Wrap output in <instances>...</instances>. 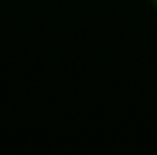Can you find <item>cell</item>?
<instances>
[{"label":"cell","instance_id":"cell-1","mask_svg":"<svg viewBox=\"0 0 157 155\" xmlns=\"http://www.w3.org/2000/svg\"><path fill=\"white\" fill-rule=\"evenodd\" d=\"M151 2H152V5H154L155 9H157V0H151Z\"/></svg>","mask_w":157,"mask_h":155}]
</instances>
